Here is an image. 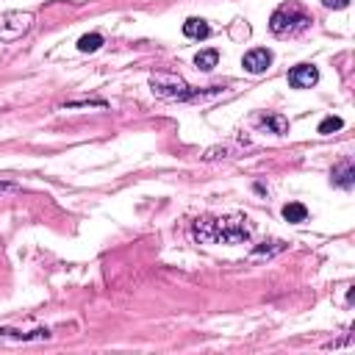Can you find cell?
<instances>
[{
    "label": "cell",
    "mask_w": 355,
    "mask_h": 355,
    "mask_svg": "<svg viewBox=\"0 0 355 355\" xmlns=\"http://www.w3.org/2000/svg\"><path fill=\"white\" fill-rule=\"evenodd\" d=\"M256 225L250 217L228 214V217H200L192 222V239L198 244H244L250 242Z\"/></svg>",
    "instance_id": "cell-1"
},
{
    "label": "cell",
    "mask_w": 355,
    "mask_h": 355,
    "mask_svg": "<svg viewBox=\"0 0 355 355\" xmlns=\"http://www.w3.org/2000/svg\"><path fill=\"white\" fill-rule=\"evenodd\" d=\"M150 89L155 97L161 100H178V103H189V100H203V97H211V95H220V86H211V89H195L189 86L181 75L175 73H155L150 78Z\"/></svg>",
    "instance_id": "cell-2"
},
{
    "label": "cell",
    "mask_w": 355,
    "mask_h": 355,
    "mask_svg": "<svg viewBox=\"0 0 355 355\" xmlns=\"http://www.w3.org/2000/svg\"><path fill=\"white\" fill-rule=\"evenodd\" d=\"M311 23H314L311 15L303 12L300 3H286V6H280V9L269 17V31H272L275 37H297V34L308 31Z\"/></svg>",
    "instance_id": "cell-3"
},
{
    "label": "cell",
    "mask_w": 355,
    "mask_h": 355,
    "mask_svg": "<svg viewBox=\"0 0 355 355\" xmlns=\"http://www.w3.org/2000/svg\"><path fill=\"white\" fill-rule=\"evenodd\" d=\"M34 28L31 12H6L0 17V42H17Z\"/></svg>",
    "instance_id": "cell-4"
},
{
    "label": "cell",
    "mask_w": 355,
    "mask_h": 355,
    "mask_svg": "<svg viewBox=\"0 0 355 355\" xmlns=\"http://www.w3.org/2000/svg\"><path fill=\"white\" fill-rule=\"evenodd\" d=\"M319 81V70L314 64H297L289 70V86L291 89H311Z\"/></svg>",
    "instance_id": "cell-5"
},
{
    "label": "cell",
    "mask_w": 355,
    "mask_h": 355,
    "mask_svg": "<svg viewBox=\"0 0 355 355\" xmlns=\"http://www.w3.org/2000/svg\"><path fill=\"white\" fill-rule=\"evenodd\" d=\"M269 64H272V53H269L267 48H253V50H247V53H244V59H242V67H244L250 75H261V73H267V70H269Z\"/></svg>",
    "instance_id": "cell-6"
},
{
    "label": "cell",
    "mask_w": 355,
    "mask_h": 355,
    "mask_svg": "<svg viewBox=\"0 0 355 355\" xmlns=\"http://www.w3.org/2000/svg\"><path fill=\"white\" fill-rule=\"evenodd\" d=\"M0 338L3 341H48L50 338V330L48 327H37V330H31V333H23V330H17V327H0Z\"/></svg>",
    "instance_id": "cell-7"
},
{
    "label": "cell",
    "mask_w": 355,
    "mask_h": 355,
    "mask_svg": "<svg viewBox=\"0 0 355 355\" xmlns=\"http://www.w3.org/2000/svg\"><path fill=\"white\" fill-rule=\"evenodd\" d=\"M330 184L338 186V189H347V192L355 186V166H352V161H341L338 166H333Z\"/></svg>",
    "instance_id": "cell-8"
},
{
    "label": "cell",
    "mask_w": 355,
    "mask_h": 355,
    "mask_svg": "<svg viewBox=\"0 0 355 355\" xmlns=\"http://www.w3.org/2000/svg\"><path fill=\"white\" fill-rule=\"evenodd\" d=\"M256 122L261 128H267L269 133H275V136H286L289 133V119L283 114H261Z\"/></svg>",
    "instance_id": "cell-9"
},
{
    "label": "cell",
    "mask_w": 355,
    "mask_h": 355,
    "mask_svg": "<svg viewBox=\"0 0 355 355\" xmlns=\"http://www.w3.org/2000/svg\"><path fill=\"white\" fill-rule=\"evenodd\" d=\"M209 34H211V28H209V23L200 20V17H189V20L184 23V37H186V39H206Z\"/></svg>",
    "instance_id": "cell-10"
},
{
    "label": "cell",
    "mask_w": 355,
    "mask_h": 355,
    "mask_svg": "<svg viewBox=\"0 0 355 355\" xmlns=\"http://www.w3.org/2000/svg\"><path fill=\"white\" fill-rule=\"evenodd\" d=\"M289 244L286 242H280V239H269V242H261L258 247H253V258H269V256H278V253H283Z\"/></svg>",
    "instance_id": "cell-11"
},
{
    "label": "cell",
    "mask_w": 355,
    "mask_h": 355,
    "mask_svg": "<svg viewBox=\"0 0 355 355\" xmlns=\"http://www.w3.org/2000/svg\"><path fill=\"white\" fill-rule=\"evenodd\" d=\"M283 220L291 222V225H300V222L308 220V209L303 203H286L283 206Z\"/></svg>",
    "instance_id": "cell-12"
},
{
    "label": "cell",
    "mask_w": 355,
    "mask_h": 355,
    "mask_svg": "<svg viewBox=\"0 0 355 355\" xmlns=\"http://www.w3.org/2000/svg\"><path fill=\"white\" fill-rule=\"evenodd\" d=\"M217 61H220V50H214V48L200 50V53L195 56V64H198V70H203V73H211V70L217 67Z\"/></svg>",
    "instance_id": "cell-13"
},
{
    "label": "cell",
    "mask_w": 355,
    "mask_h": 355,
    "mask_svg": "<svg viewBox=\"0 0 355 355\" xmlns=\"http://www.w3.org/2000/svg\"><path fill=\"white\" fill-rule=\"evenodd\" d=\"M103 34H86V37H81L78 39V50L81 53H95V50H100L103 48Z\"/></svg>",
    "instance_id": "cell-14"
},
{
    "label": "cell",
    "mask_w": 355,
    "mask_h": 355,
    "mask_svg": "<svg viewBox=\"0 0 355 355\" xmlns=\"http://www.w3.org/2000/svg\"><path fill=\"white\" fill-rule=\"evenodd\" d=\"M344 128V119L341 117H325L322 122H319V133L322 136H330V133H336V131H341Z\"/></svg>",
    "instance_id": "cell-15"
},
{
    "label": "cell",
    "mask_w": 355,
    "mask_h": 355,
    "mask_svg": "<svg viewBox=\"0 0 355 355\" xmlns=\"http://www.w3.org/2000/svg\"><path fill=\"white\" fill-rule=\"evenodd\" d=\"M86 106L106 108V100H73V103H64V108H86Z\"/></svg>",
    "instance_id": "cell-16"
},
{
    "label": "cell",
    "mask_w": 355,
    "mask_h": 355,
    "mask_svg": "<svg viewBox=\"0 0 355 355\" xmlns=\"http://www.w3.org/2000/svg\"><path fill=\"white\" fill-rule=\"evenodd\" d=\"M231 155V147H211V150H206V161H214V158H228Z\"/></svg>",
    "instance_id": "cell-17"
},
{
    "label": "cell",
    "mask_w": 355,
    "mask_h": 355,
    "mask_svg": "<svg viewBox=\"0 0 355 355\" xmlns=\"http://www.w3.org/2000/svg\"><path fill=\"white\" fill-rule=\"evenodd\" d=\"M322 6L325 9H347L349 0H322Z\"/></svg>",
    "instance_id": "cell-18"
}]
</instances>
